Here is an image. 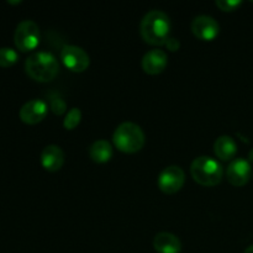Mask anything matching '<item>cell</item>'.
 <instances>
[{
    "label": "cell",
    "instance_id": "obj_1",
    "mask_svg": "<svg viewBox=\"0 0 253 253\" xmlns=\"http://www.w3.org/2000/svg\"><path fill=\"white\" fill-rule=\"evenodd\" d=\"M170 20L166 12L161 10H151L142 17L140 24V34L145 42L152 46L166 44L169 39Z\"/></svg>",
    "mask_w": 253,
    "mask_h": 253
},
{
    "label": "cell",
    "instance_id": "obj_2",
    "mask_svg": "<svg viewBox=\"0 0 253 253\" xmlns=\"http://www.w3.org/2000/svg\"><path fill=\"white\" fill-rule=\"evenodd\" d=\"M25 71L34 81L46 83L56 78L59 72V64L51 52L39 51L27 57Z\"/></svg>",
    "mask_w": 253,
    "mask_h": 253
},
{
    "label": "cell",
    "instance_id": "obj_3",
    "mask_svg": "<svg viewBox=\"0 0 253 253\" xmlns=\"http://www.w3.org/2000/svg\"><path fill=\"white\" fill-rule=\"evenodd\" d=\"M145 132L135 123L126 121V123L120 124L114 131L113 142L121 152H138L145 146Z\"/></svg>",
    "mask_w": 253,
    "mask_h": 253
},
{
    "label": "cell",
    "instance_id": "obj_4",
    "mask_svg": "<svg viewBox=\"0 0 253 253\" xmlns=\"http://www.w3.org/2000/svg\"><path fill=\"white\" fill-rule=\"evenodd\" d=\"M190 174L193 179L204 187H214L222 180L224 168L209 156L197 157L190 165Z\"/></svg>",
    "mask_w": 253,
    "mask_h": 253
},
{
    "label": "cell",
    "instance_id": "obj_5",
    "mask_svg": "<svg viewBox=\"0 0 253 253\" xmlns=\"http://www.w3.org/2000/svg\"><path fill=\"white\" fill-rule=\"evenodd\" d=\"M14 42L16 47L21 51H31L40 43V29L39 25L32 20H24L15 29Z\"/></svg>",
    "mask_w": 253,
    "mask_h": 253
},
{
    "label": "cell",
    "instance_id": "obj_6",
    "mask_svg": "<svg viewBox=\"0 0 253 253\" xmlns=\"http://www.w3.org/2000/svg\"><path fill=\"white\" fill-rule=\"evenodd\" d=\"M185 182L184 170L179 166H168L158 175V188L166 194L179 192Z\"/></svg>",
    "mask_w": 253,
    "mask_h": 253
},
{
    "label": "cell",
    "instance_id": "obj_7",
    "mask_svg": "<svg viewBox=\"0 0 253 253\" xmlns=\"http://www.w3.org/2000/svg\"><path fill=\"white\" fill-rule=\"evenodd\" d=\"M61 59L64 66L72 72L81 73L88 69L90 64L89 54L82 47L74 44H67L61 51Z\"/></svg>",
    "mask_w": 253,
    "mask_h": 253
},
{
    "label": "cell",
    "instance_id": "obj_8",
    "mask_svg": "<svg viewBox=\"0 0 253 253\" xmlns=\"http://www.w3.org/2000/svg\"><path fill=\"white\" fill-rule=\"evenodd\" d=\"M219 22L209 15H199L192 21V32L197 39L203 41H212L219 35Z\"/></svg>",
    "mask_w": 253,
    "mask_h": 253
},
{
    "label": "cell",
    "instance_id": "obj_9",
    "mask_svg": "<svg viewBox=\"0 0 253 253\" xmlns=\"http://www.w3.org/2000/svg\"><path fill=\"white\" fill-rule=\"evenodd\" d=\"M47 113H48V105L46 101L41 99H32L21 106L19 115L21 121H24L25 124L35 125V124L41 123L46 118Z\"/></svg>",
    "mask_w": 253,
    "mask_h": 253
},
{
    "label": "cell",
    "instance_id": "obj_10",
    "mask_svg": "<svg viewBox=\"0 0 253 253\" xmlns=\"http://www.w3.org/2000/svg\"><path fill=\"white\" fill-rule=\"evenodd\" d=\"M251 163L245 158H236L229 165L226 169L227 180L235 187H242L251 178Z\"/></svg>",
    "mask_w": 253,
    "mask_h": 253
},
{
    "label": "cell",
    "instance_id": "obj_11",
    "mask_svg": "<svg viewBox=\"0 0 253 253\" xmlns=\"http://www.w3.org/2000/svg\"><path fill=\"white\" fill-rule=\"evenodd\" d=\"M168 63V56L163 49H151L142 57V69L147 74H160L166 69Z\"/></svg>",
    "mask_w": 253,
    "mask_h": 253
},
{
    "label": "cell",
    "instance_id": "obj_12",
    "mask_svg": "<svg viewBox=\"0 0 253 253\" xmlns=\"http://www.w3.org/2000/svg\"><path fill=\"white\" fill-rule=\"evenodd\" d=\"M64 163V153L57 145H48L41 152V165L48 172H57Z\"/></svg>",
    "mask_w": 253,
    "mask_h": 253
},
{
    "label": "cell",
    "instance_id": "obj_13",
    "mask_svg": "<svg viewBox=\"0 0 253 253\" xmlns=\"http://www.w3.org/2000/svg\"><path fill=\"white\" fill-rule=\"evenodd\" d=\"M153 247L157 253H180L182 242L170 232H158L153 239Z\"/></svg>",
    "mask_w": 253,
    "mask_h": 253
},
{
    "label": "cell",
    "instance_id": "obj_14",
    "mask_svg": "<svg viewBox=\"0 0 253 253\" xmlns=\"http://www.w3.org/2000/svg\"><path fill=\"white\" fill-rule=\"evenodd\" d=\"M214 152L220 160L230 161L236 155L237 145L231 136H220L214 143Z\"/></svg>",
    "mask_w": 253,
    "mask_h": 253
},
{
    "label": "cell",
    "instance_id": "obj_15",
    "mask_svg": "<svg viewBox=\"0 0 253 253\" xmlns=\"http://www.w3.org/2000/svg\"><path fill=\"white\" fill-rule=\"evenodd\" d=\"M113 146L106 140H98L89 147V156L96 163H105L113 157Z\"/></svg>",
    "mask_w": 253,
    "mask_h": 253
},
{
    "label": "cell",
    "instance_id": "obj_16",
    "mask_svg": "<svg viewBox=\"0 0 253 253\" xmlns=\"http://www.w3.org/2000/svg\"><path fill=\"white\" fill-rule=\"evenodd\" d=\"M82 120V111L79 108H72L67 113L66 118L63 120V126L66 130H74L79 125Z\"/></svg>",
    "mask_w": 253,
    "mask_h": 253
},
{
    "label": "cell",
    "instance_id": "obj_17",
    "mask_svg": "<svg viewBox=\"0 0 253 253\" xmlns=\"http://www.w3.org/2000/svg\"><path fill=\"white\" fill-rule=\"evenodd\" d=\"M19 58V54L11 47H1L0 48V67H10Z\"/></svg>",
    "mask_w": 253,
    "mask_h": 253
},
{
    "label": "cell",
    "instance_id": "obj_18",
    "mask_svg": "<svg viewBox=\"0 0 253 253\" xmlns=\"http://www.w3.org/2000/svg\"><path fill=\"white\" fill-rule=\"evenodd\" d=\"M49 106H51V110L53 111L56 115H62L64 111L67 110V104L58 94H51L49 95Z\"/></svg>",
    "mask_w": 253,
    "mask_h": 253
},
{
    "label": "cell",
    "instance_id": "obj_19",
    "mask_svg": "<svg viewBox=\"0 0 253 253\" xmlns=\"http://www.w3.org/2000/svg\"><path fill=\"white\" fill-rule=\"evenodd\" d=\"M215 4L222 11H234L241 5V0H217Z\"/></svg>",
    "mask_w": 253,
    "mask_h": 253
},
{
    "label": "cell",
    "instance_id": "obj_20",
    "mask_svg": "<svg viewBox=\"0 0 253 253\" xmlns=\"http://www.w3.org/2000/svg\"><path fill=\"white\" fill-rule=\"evenodd\" d=\"M166 46H167V48L169 49V51H178L180 47V42L178 39H174V37H169V39L167 40V42H166Z\"/></svg>",
    "mask_w": 253,
    "mask_h": 253
},
{
    "label": "cell",
    "instance_id": "obj_21",
    "mask_svg": "<svg viewBox=\"0 0 253 253\" xmlns=\"http://www.w3.org/2000/svg\"><path fill=\"white\" fill-rule=\"evenodd\" d=\"M249 162L253 163V148L249 152Z\"/></svg>",
    "mask_w": 253,
    "mask_h": 253
},
{
    "label": "cell",
    "instance_id": "obj_22",
    "mask_svg": "<svg viewBox=\"0 0 253 253\" xmlns=\"http://www.w3.org/2000/svg\"><path fill=\"white\" fill-rule=\"evenodd\" d=\"M245 253H253V245H251V246L247 247V249L245 250Z\"/></svg>",
    "mask_w": 253,
    "mask_h": 253
}]
</instances>
